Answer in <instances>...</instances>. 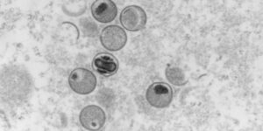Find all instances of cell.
Segmentation results:
<instances>
[{"label":"cell","instance_id":"2","mask_svg":"<svg viewBox=\"0 0 263 131\" xmlns=\"http://www.w3.org/2000/svg\"><path fill=\"white\" fill-rule=\"evenodd\" d=\"M146 99L152 107L166 108L173 100V90L165 82H155L147 88Z\"/></svg>","mask_w":263,"mask_h":131},{"label":"cell","instance_id":"5","mask_svg":"<svg viewBox=\"0 0 263 131\" xmlns=\"http://www.w3.org/2000/svg\"><path fill=\"white\" fill-rule=\"evenodd\" d=\"M79 121L87 130H100L106 121L105 111L97 105H89L82 110Z\"/></svg>","mask_w":263,"mask_h":131},{"label":"cell","instance_id":"8","mask_svg":"<svg viewBox=\"0 0 263 131\" xmlns=\"http://www.w3.org/2000/svg\"><path fill=\"white\" fill-rule=\"evenodd\" d=\"M166 77L167 81L175 86H181L188 82L185 74L177 66L168 65L166 69Z\"/></svg>","mask_w":263,"mask_h":131},{"label":"cell","instance_id":"3","mask_svg":"<svg viewBox=\"0 0 263 131\" xmlns=\"http://www.w3.org/2000/svg\"><path fill=\"white\" fill-rule=\"evenodd\" d=\"M147 13L141 6H126L120 13V24L129 32L143 30L147 25Z\"/></svg>","mask_w":263,"mask_h":131},{"label":"cell","instance_id":"7","mask_svg":"<svg viewBox=\"0 0 263 131\" xmlns=\"http://www.w3.org/2000/svg\"><path fill=\"white\" fill-rule=\"evenodd\" d=\"M92 69L99 75L109 77L116 75L119 70V61L112 54L100 53L93 59Z\"/></svg>","mask_w":263,"mask_h":131},{"label":"cell","instance_id":"1","mask_svg":"<svg viewBox=\"0 0 263 131\" xmlns=\"http://www.w3.org/2000/svg\"><path fill=\"white\" fill-rule=\"evenodd\" d=\"M97 78L89 69L78 68L73 70L69 76L70 89L78 95H90L96 90Z\"/></svg>","mask_w":263,"mask_h":131},{"label":"cell","instance_id":"6","mask_svg":"<svg viewBox=\"0 0 263 131\" xmlns=\"http://www.w3.org/2000/svg\"><path fill=\"white\" fill-rule=\"evenodd\" d=\"M91 14L99 23L107 24L116 18L118 9L111 0H97L91 6Z\"/></svg>","mask_w":263,"mask_h":131},{"label":"cell","instance_id":"4","mask_svg":"<svg viewBox=\"0 0 263 131\" xmlns=\"http://www.w3.org/2000/svg\"><path fill=\"white\" fill-rule=\"evenodd\" d=\"M100 41L106 50L117 52L126 46L127 35L122 27L115 25L108 26L100 33Z\"/></svg>","mask_w":263,"mask_h":131}]
</instances>
